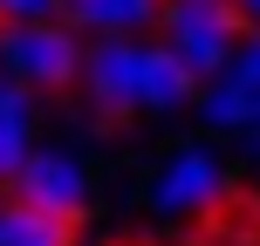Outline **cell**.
<instances>
[{
	"instance_id": "obj_1",
	"label": "cell",
	"mask_w": 260,
	"mask_h": 246,
	"mask_svg": "<svg viewBox=\"0 0 260 246\" xmlns=\"http://www.w3.org/2000/svg\"><path fill=\"white\" fill-rule=\"evenodd\" d=\"M0 76L21 89H69L82 76V41L69 21H0Z\"/></svg>"
},
{
	"instance_id": "obj_2",
	"label": "cell",
	"mask_w": 260,
	"mask_h": 246,
	"mask_svg": "<svg viewBox=\"0 0 260 246\" xmlns=\"http://www.w3.org/2000/svg\"><path fill=\"white\" fill-rule=\"evenodd\" d=\"M157 27H165V48L178 55L199 82H212V76H226L233 41H240V27H247V21H240L233 0H165Z\"/></svg>"
},
{
	"instance_id": "obj_3",
	"label": "cell",
	"mask_w": 260,
	"mask_h": 246,
	"mask_svg": "<svg viewBox=\"0 0 260 246\" xmlns=\"http://www.w3.org/2000/svg\"><path fill=\"white\" fill-rule=\"evenodd\" d=\"M137 68H144V41L137 34H96V48H82V89L103 117H130L137 110Z\"/></svg>"
},
{
	"instance_id": "obj_4",
	"label": "cell",
	"mask_w": 260,
	"mask_h": 246,
	"mask_svg": "<svg viewBox=\"0 0 260 246\" xmlns=\"http://www.w3.org/2000/svg\"><path fill=\"white\" fill-rule=\"evenodd\" d=\"M14 198L55 212V219H76V212L89 205V171H82L69 151H35L21 171H14Z\"/></svg>"
},
{
	"instance_id": "obj_5",
	"label": "cell",
	"mask_w": 260,
	"mask_h": 246,
	"mask_svg": "<svg viewBox=\"0 0 260 246\" xmlns=\"http://www.w3.org/2000/svg\"><path fill=\"white\" fill-rule=\"evenodd\" d=\"M219 185H226V171L212 164V151H178L165 171L151 178V212H165V219H178V212H199V205H212L219 198Z\"/></svg>"
},
{
	"instance_id": "obj_6",
	"label": "cell",
	"mask_w": 260,
	"mask_h": 246,
	"mask_svg": "<svg viewBox=\"0 0 260 246\" xmlns=\"http://www.w3.org/2000/svg\"><path fill=\"white\" fill-rule=\"evenodd\" d=\"M199 96V76L165 48V41H144V68H137V110H178Z\"/></svg>"
},
{
	"instance_id": "obj_7",
	"label": "cell",
	"mask_w": 260,
	"mask_h": 246,
	"mask_svg": "<svg viewBox=\"0 0 260 246\" xmlns=\"http://www.w3.org/2000/svg\"><path fill=\"white\" fill-rule=\"evenodd\" d=\"M27 157H35V103L21 82L0 76V178H14Z\"/></svg>"
},
{
	"instance_id": "obj_8",
	"label": "cell",
	"mask_w": 260,
	"mask_h": 246,
	"mask_svg": "<svg viewBox=\"0 0 260 246\" xmlns=\"http://www.w3.org/2000/svg\"><path fill=\"white\" fill-rule=\"evenodd\" d=\"M165 14V0H69V27L89 34H144Z\"/></svg>"
},
{
	"instance_id": "obj_9",
	"label": "cell",
	"mask_w": 260,
	"mask_h": 246,
	"mask_svg": "<svg viewBox=\"0 0 260 246\" xmlns=\"http://www.w3.org/2000/svg\"><path fill=\"white\" fill-rule=\"evenodd\" d=\"M0 246H76V219H55L41 205H0Z\"/></svg>"
},
{
	"instance_id": "obj_10",
	"label": "cell",
	"mask_w": 260,
	"mask_h": 246,
	"mask_svg": "<svg viewBox=\"0 0 260 246\" xmlns=\"http://www.w3.org/2000/svg\"><path fill=\"white\" fill-rule=\"evenodd\" d=\"M199 117H206L212 130H253V117H260V110H253V96L240 89L233 76H212L206 89H199Z\"/></svg>"
},
{
	"instance_id": "obj_11",
	"label": "cell",
	"mask_w": 260,
	"mask_h": 246,
	"mask_svg": "<svg viewBox=\"0 0 260 246\" xmlns=\"http://www.w3.org/2000/svg\"><path fill=\"white\" fill-rule=\"evenodd\" d=\"M226 76H233L240 89L253 96V110H260V34L247 41V48H233V62H226Z\"/></svg>"
},
{
	"instance_id": "obj_12",
	"label": "cell",
	"mask_w": 260,
	"mask_h": 246,
	"mask_svg": "<svg viewBox=\"0 0 260 246\" xmlns=\"http://www.w3.org/2000/svg\"><path fill=\"white\" fill-rule=\"evenodd\" d=\"M0 21H69V0H0Z\"/></svg>"
},
{
	"instance_id": "obj_13",
	"label": "cell",
	"mask_w": 260,
	"mask_h": 246,
	"mask_svg": "<svg viewBox=\"0 0 260 246\" xmlns=\"http://www.w3.org/2000/svg\"><path fill=\"white\" fill-rule=\"evenodd\" d=\"M240 7V21H260V0H233Z\"/></svg>"
},
{
	"instance_id": "obj_14",
	"label": "cell",
	"mask_w": 260,
	"mask_h": 246,
	"mask_svg": "<svg viewBox=\"0 0 260 246\" xmlns=\"http://www.w3.org/2000/svg\"><path fill=\"white\" fill-rule=\"evenodd\" d=\"M247 137H253V151H260V117H253V130H247Z\"/></svg>"
}]
</instances>
